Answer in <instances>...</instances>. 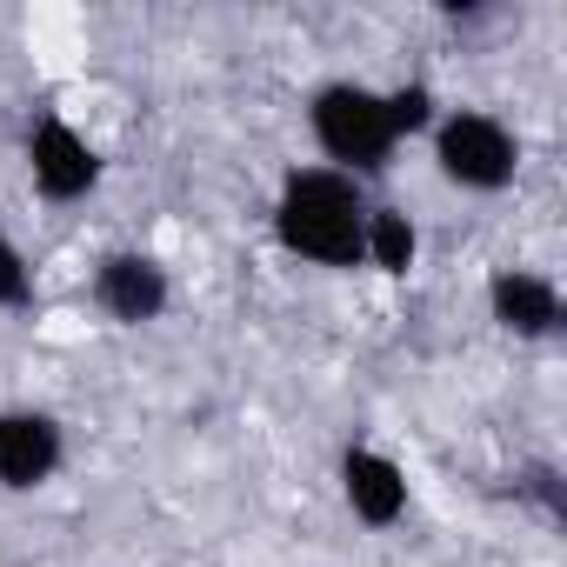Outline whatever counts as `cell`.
<instances>
[{"label":"cell","instance_id":"cell-1","mask_svg":"<svg viewBox=\"0 0 567 567\" xmlns=\"http://www.w3.org/2000/svg\"><path fill=\"white\" fill-rule=\"evenodd\" d=\"M368 187L308 161V167H288L274 187V240L288 247L295 260L308 267H328V274H348L361 267V240H368Z\"/></svg>","mask_w":567,"mask_h":567},{"label":"cell","instance_id":"cell-2","mask_svg":"<svg viewBox=\"0 0 567 567\" xmlns=\"http://www.w3.org/2000/svg\"><path fill=\"white\" fill-rule=\"evenodd\" d=\"M308 134L321 147V167L348 174V181H368V174H388L401 141L388 127V94L368 87V81H328L315 87L308 101Z\"/></svg>","mask_w":567,"mask_h":567},{"label":"cell","instance_id":"cell-3","mask_svg":"<svg viewBox=\"0 0 567 567\" xmlns=\"http://www.w3.org/2000/svg\"><path fill=\"white\" fill-rule=\"evenodd\" d=\"M427 147L441 181L461 194H507L520 174V134L487 107H441V121L427 127Z\"/></svg>","mask_w":567,"mask_h":567},{"label":"cell","instance_id":"cell-4","mask_svg":"<svg viewBox=\"0 0 567 567\" xmlns=\"http://www.w3.org/2000/svg\"><path fill=\"white\" fill-rule=\"evenodd\" d=\"M87 295L114 328H154L174 308V274H167V260H154L141 247H114L94 260Z\"/></svg>","mask_w":567,"mask_h":567},{"label":"cell","instance_id":"cell-5","mask_svg":"<svg viewBox=\"0 0 567 567\" xmlns=\"http://www.w3.org/2000/svg\"><path fill=\"white\" fill-rule=\"evenodd\" d=\"M101 174H107V161H101V147H94L74 121L41 114V121L28 127V181H34L41 200L74 207V200H87V194L101 187Z\"/></svg>","mask_w":567,"mask_h":567},{"label":"cell","instance_id":"cell-6","mask_svg":"<svg viewBox=\"0 0 567 567\" xmlns=\"http://www.w3.org/2000/svg\"><path fill=\"white\" fill-rule=\"evenodd\" d=\"M68 467V427L48 408H0V494H41Z\"/></svg>","mask_w":567,"mask_h":567},{"label":"cell","instance_id":"cell-7","mask_svg":"<svg viewBox=\"0 0 567 567\" xmlns=\"http://www.w3.org/2000/svg\"><path fill=\"white\" fill-rule=\"evenodd\" d=\"M487 321L514 341H554L567 321V295L547 267H494L487 274Z\"/></svg>","mask_w":567,"mask_h":567},{"label":"cell","instance_id":"cell-8","mask_svg":"<svg viewBox=\"0 0 567 567\" xmlns=\"http://www.w3.org/2000/svg\"><path fill=\"white\" fill-rule=\"evenodd\" d=\"M341 507L361 520V527H374V534H388V527H401L408 520V467L394 461V454H381V447H348L341 454Z\"/></svg>","mask_w":567,"mask_h":567},{"label":"cell","instance_id":"cell-9","mask_svg":"<svg viewBox=\"0 0 567 567\" xmlns=\"http://www.w3.org/2000/svg\"><path fill=\"white\" fill-rule=\"evenodd\" d=\"M361 267L408 280L421 267V227L408 207H368V240H361Z\"/></svg>","mask_w":567,"mask_h":567},{"label":"cell","instance_id":"cell-10","mask_svg":"<svg viewBox=\"0 0 567 567\" xmlns=\"http://www.w3.org/2000/svg\"><path fill=\"white\" fill-rule=\"evenodd\" d=\"M41 301V280H34V260L21 254V240L0 227V315H28Z\"/></svg>","mask_w":567,"mask_h":567},{"label":"cell","instance_id":"cell-11","mask_svg":"<svg viewBox=\"0 0 567 567\" xmlns=\"http://www.w3.org/2000/svg\"><path fill=\"white\" fill-rule=\"evenodd\" d=\"M381 94H388V127H394V141H414V134H427V127L441 121V101H434L427 81H401V87H381Z\"/></svg>","mask_w":567,"mask_h":567}]
</instances>
